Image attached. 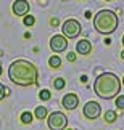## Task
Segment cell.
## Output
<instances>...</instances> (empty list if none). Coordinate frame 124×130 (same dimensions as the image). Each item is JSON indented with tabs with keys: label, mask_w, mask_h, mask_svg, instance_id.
Here are the masks:
<instances>
[{
	"label": "cell",
	"mask_w": 124,
	"mask_h": 130,
	"mask_svg": "<svg viewBox=\"0 0 124 130\" xmlns=\"http://www.w3.org/2000/svg\"><path fill=\"white\" fill-rule=\"evenodd\" d=\"M37 68L27 59H16L8 68V79L19 87H29L37 84Z\"/></svg>",
	"instance_id": "obj_1"
},
{
	"label": "cell",
	"mask_w": 124,
	"mask_h": 130,
	"mask_svg": "<svg viewBox=\"0 0 124 130\" xmlns=\"http://www.w3.org/2000/svg\"><path fill=\"white\" fill-rule=\"evenodd\" d=\"M122 84L119 77L113 72H103L100 74L93 82V92L102 100H113L121 93Z\"/></svg>",
	"instance_id": "obj_2"
},
{
	"label": "cell",
	"mask_w": 124,
	"mask_h": 130,
	"mask_svg": "<svg viewBox=\"0 0 124 130\" xmlns=\"http://www.w3.org/2000/svg\"><path fill=\"white\" fill-rule=\"evenodd\" d=\"M118 26H119V18L111 10H100L93 16V29L98 34L110 36L118 29Z\"/></svg>",
	"instance_id": "obj_3"
},
{
	"label": "cell",
	"mask_w": 124,
	"mask_h": 130,
	"mask_svg": "<svg viewBox=\"0 0 124 130\" xmlns=\"http://www.w3.org/2000/svg\"><path fill=\"white\" fill-rule=\"evenodd\" d=\"M47 125L50 130H64L68 125V117L61 111H53L47 117Z\"/></svg>",
	"instance_id": "obj_4"
},
{
	"label": "cell",
	"mask_w": 124,
	"mask_h": 130,
	"mask_svg": "<svg viewBox=\"0 0 124 130\" xmlns=\"http://www.w3.org/2000/svg\"><path fill=\"white\" fill-rule=\"evenodd\" d=\"M81 31H82L81 23H79L77 19H73V18L66 19V21L63 23V26H61L63 37H66V39H76V37H79Z\"/></svg>",
	"instance_id": "obj_5"
},
{
	"label": "cell",
	"mask_w": 124,
	"mask_h": 130,
	"mask_svg": "<svg viewBox=\"0 0 124 130\" xmlns=\"http://www.w3.org/2000/svg\"><path fill=\"white\" fill-rule=\"evenodd\" d=\"M82 114H84L86 119L93 121V119H97L102 114V108H100V104L97 101H87L84 104V108H82Z\"/></svg>",
	"instance_id": "obj_6"
},
{
	"label": "cell",
	"mask_w": 124,
	"mask_h": 130,
	"mask_svg": "<svg viewBox=\"0 0 124 130\" xmlns=\"http://www.w3.org/2000/svg\"><path fill=\"white\" fill-rule=\"evenodd\" d=\"M50 48L53 53H61L68 48V39L63 37V36H58L55 34L52 39H50Z\"/></svg>",
	"instance_id": "obj_7"
},
{
	"label": "cell",
	"mask_w": 124,
	"mask_h": 130,
	"mask_svg": "<svg viewBox=\"0 0 124 130\" xmlns=\"http://www.w3.org/2000/svg\"><path fill=\"white\" fill-rule=\"evenodd\" d=\"M29 2L27 0H15L13 5H11V11L15 16H26V14L29 13Z\"/></svg>",
	"instance_id": "obj_8"
},
{
	"label": "cell",
	"mask_w": 124,
	"mask_h": 130,
	"mask_svg": "<svg viewBox=\"0 0 124 130\" xmlns=\"http://www.w3.org/2000/svg\"><path fill=\"white\" fill-rule=\"evenodd\" d=\"M61 106L68 111H73L79 106V96L76 93H66L64 96L61 98Z\"/></svg>",
	"instance_id": "obj_9"
},
{
	"label": "cell",
	"mask_w": 124,
	"mask_h": 130,
	"mask_svg": "<svg viewBox=\"0 0 124 130\" xmlns=\"http://www.w3.org/2000/svg\"><path fill=\"white\" fill-rule=\"evenodd\" d=\"M92 50H93V47H92V43H90V40H87V39H81L77 43H76V53L77 55H90L92 53Z\"/></svg>",
	"instance_id": "obj_10"
},
{
	"label": "cell",
	"mask_w": 124,
	"mask_h": 130,
	"mask_svg": "<svg viewBox=\"0 0 124 130\" xmlns=\"http://www.w3.org/2000/svg\"><path fill=\"white\" fill-rule=\"evenodd\" d=\"M34 116H36V119H47L48 117V112H47V108L45 106H37L36 111H34Z\"/></svg>",
	"instance_id": "obj_11"
},
{
	"label": "cell",
	"mask_w": 124,
	"mask_h": 130,
	"mask_svg": "<svg viewBox=\"0 0 124 130\" xmlns=\"http://www.w3.org/2000/svg\"><path fill=\"white\" fill-rule=\"evenodd\" d=\"M48 66L53 68V69H58V68L61 66L60 56H58V55H53V56H50V58H48Z\"/></svg>",
	"instance_id": "obj_12"
},
{
	"label": "cell",
	"mask_w": 124,
	"mask_h": 130,
	"mask_svg": "<svg viewBox=\"0 0 124 130\" xmlns=\"http://www.w3.org/2000/svg\"><path fill=\"white\" fill-rule=\"evenodd\" d=\"M21 122L24 124V125H27V124H31L32 121H34V114L32 112H29V111H24L23 114H21Z\"/></svg>",
	"instance_id": "obj_13"
},
{
	"label": "cell",
	"mask_w": 124,
	"mask_h": 130,
	"mask_svg": "<svg viewBox=\"0 0 124 130\" xmlns=\"http://www.w3.org/2000/svg\"><path fill=\"white\" fill-rule=\"evenodd\" d=\"M103 117H105V121L108 124H113L118 119V114H116V111H111V109H110V111H106L105 114H103Z\"/></svg>",
	"instance_id": "obj_14"
},
{
	"label": "cell",
	"mask_w": 124,
	"mask_h": 130,
	"mask_svg": "<svg viewBox=\"0 0 124 130\" xmlns=\"http://www.w3.org/2000/svg\"><path fill=\"white\" fill-rule=\"evenodd\" d=\"M64 85H66V80H64L63 77H57L55 80H53V88L55 90H63Z\"/></svg>",
	"instance_id": "obj_15"
},
{
	"label": "cell",
	"mask_w": 124,
	"mask_h": 130,
	"mask_svg": "<svg viewBox=\"0 0 124 130\" xmlns=\"http://www.w3.org/2000/svg\"><path fill=\"white\" fill-rule=\"evenodd\" d=\"M39 98H40V101H50V98H52L50 90H47V88L40 90V92H39Z\"/></svg>",
	"instance_id": "obj_16"
},
{
	"label": "cell",
	"mask_w": 124,
	"mask_h": 130,
	"mask_svg": "<svg viewBox=\"0 0 124 130\" xmlns=\"http://www.w3.org/2000/svg\"><path fill=\"white\" fill-rule=\"evenodd\" d=\"M34 23H36V18L34 16H31V14H26V16L23 18V24L26 27H31V26H34Z\"/></svg>",
	"instance_id": "obj_17"
},
{
	"label": "cell",
	"mask_w": 124,
	"mask_h": 130,
	"mask_svg": "<svg viewBox=\"0 0 124 130\" xmlns=\"http://www.w3.org/2000/svg\"><path fill=\"white\" fill-rule=\"evenodd\" d=\"M8 93H10V90H8L7 87H5L3 84H0V101H2V100H3L5 96H7Z\"/></svg>",
	"instance_id": "obj_18"
},
{
	"label": "cell",
	"mask_w": 124,
	"mask_h": 130,
	"mask_svg": "<svg viewBox=\"0 0 124 130\" xmlns=\"http://www.w3.org/2000/svg\"><path fill=\"white\" fill-rule=\"evenodd\" d=\"M116 108L118 109H124V95L116 96Z\"/></svg>",
	"instance_id": "obj_19"
},
{
	"label": "cell",
	"mask_w": 124,
	"mask_h": 130,
	"mask_svg": "<svg viewBox=\"0 0 124 130\" xmlns=\"http://www.w3.org/2000/svg\"><path fill=\"white\" fill-rule=\"evenodd\" d=\"M66 58H68V61H69V63H74V61H76V53H73V52H68Z\"/></svg>",
	"instance_id": "obj_20"
},
{
	"label": "cell",
	"mask_w": 124,
	"mask_h": 130,
	"mask_svg": "<svg viewBox=\"0 0 124 130\" xmlns=\"http://www.w3.org/2000/svg\"><path fill=\"white\" fill-rule=\"evenodd\" d=\"M58 23H60V21H58V18H52L50 19V24H52V26H58Z\"/></svg>",
	"instance_id": "obj_21"
},
{
	"label": "cell",
	"mask_w": 124,
	"mask_h": 130,
	"mask_svg": "<svg viewBox=\"0 0 124 130\" xmlns=\"http://www.w3.org/2000/svg\"><path fill=\"white\" fill-rule=\"evenodd\" d=\"M81 80H82L84 84H86V82H87V76H82V77H81Z\"/></svg>",
	"instance_id": "obj_22"
},
{
	"label": "cell",
	"mask_w": 124,
	"mask_h": 130,
	"mask_svg": "<svg viewBox=\"0 0 124 130\" xmlns=\"http://www.w3.org/2000/svg\"><path fill=\"white\" fill-rule=\"evenodd\" d=\"M2 72H3V69H2V66H0V76H2Z\"/></svg>",
	"instance_id": "obj_23"
},
{
	"label": "cell",
	"mask_w": 124,
	"mask_h": 130,
	"mask_svg": "<svg viewBox=\"0 0 124 130\" xmlns=\"http://www.w3.org/2000/svg\"><path fill=\"white\" fill-rule=\"evenodd\" d=\"M121 58H122V59H124V52H121Z\"/></svg>",
	"instance_id": "obj_24"
},
{
	"label": "cell",
	"mask_w": 124,
	"mask_h": 130,
	"mask_svg": "<svg viewBox=\"0 0 124 130\" xmlns=\"http://www.w3.org/2000/svg\"><path fill=\"white\" fill-rule=\"evenodd\" d=\"M121 42H122V45H124V36H122V40H121Z\"/></svg>",
	"instance_id": "obj_25"
},
{
	"label": "cell",
	"mask_w": 124,
	"mask_h": 130,
	"mask_svg": "<svg viewBox=\"0 0 124 130\" xmlns=\"http://www.w3.org/2000/svg\"><path fill=\"white\" fill-rule=\"evenodd\" d=\"M64 130H74V128H64Z\"/></svg>",
	"instance_id": "obj_26"
},
{
	"label": "cell",
	"mask_w": 124,
	"mask_h": 130,
	"mask_svg": "<svg viewBox=\"0 0 124 130\" xmlns=\"http://www.w3.org/2000/svg\"><path fill=\"white\" fill-rule=\"evenodd\" d=\"M121 84H122V85H124V77H122V82H121Z\"/></svg>",
	"instance_id": "obj_27"
},
{
	"label": "cell",
	"mask_w": 124,
	"mask_h": 130,
	"mask_svg": "<svg viewBox=\"0 0 124 130\" xmlns=\"http://www.w3.org/2000/svg\"><path fill=\"white\" fill-rule=\"evenodd\" d=\"M106 2H110V0H106Z\"/></svg>",
	"instance_id": "obj_28"
}]
</instances>
